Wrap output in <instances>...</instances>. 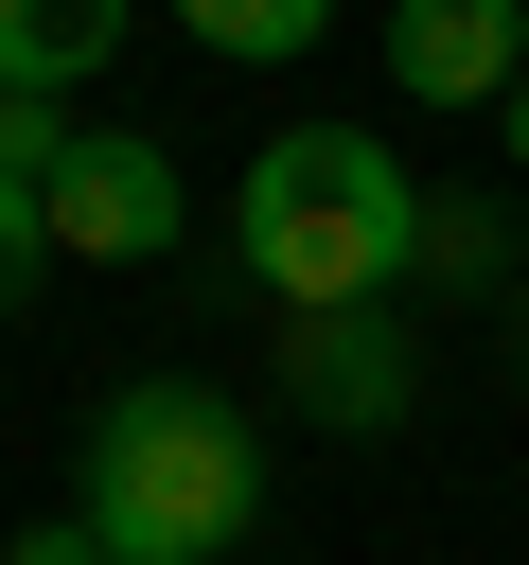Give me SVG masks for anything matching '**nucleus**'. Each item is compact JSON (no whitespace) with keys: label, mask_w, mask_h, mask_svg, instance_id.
<instances>
[{"label":"nucleus","mask_w":529,"mask_h":565,"mask_svg":"<svg viewBox=\"0 0 529 565\" xmlns=\"http://www.w3.org/2000/svg\"><path fill=\"white\" fill-rule=\"evenodd\" d=\"M494 124H511V159H529V88H511V106H494Z\"/></svg>","instance_id":"12"},{"label":"nucleus","mask_w":529,"mask_h":565,"mask_svg":"<svg viewBox=\"0 0 529 565\" xmlns=\"http://www.w3.org/2000/svg\"><path fill=\"white\" fill-rule=\"evenodd\" d=\"M123 565H229L264 512V424L229 388H106L88 424V494H71Z\"/></svg>","instance_id":"2"},{"label":"nucleus","mask_w":529,"mask_h":565,"mask_svg":"<svg viewBox=\"0 0 529 565\" xmlns=\"http://www.w3.org/2000/svg\"><path fill=\"white\" fill-rule=\"evenodd\" d=\"M0 565H123V547H106V530H88V512H53V530H18V547H0Z\"/></svg>","instance_id":"11"},{"label":"nucleus","mask_w":529,"mask_h":565,"mask_svg":"<svg viewBox=\"0 0 529 565\" xmlns=\"http://www.w3.org/2000/svg\"><path fill=\"white\" fill-rule=\"evenodd\" d=\"M406 282L511 300V194H423V247H406Z\"/></svg>","instance_id":"7"},{"label":"nucleus","mask_w":529,"mask_h":565,"mask_svg":"<svg viewBox=\"0 0 529 565\" xmlns=\"http://www.w3.org/2000/svg\"><path fill=\"white\" fill-rule=\"evenodd\" d=\"M35 265H53V212H35V194H0V318L35 300Z\"/></svg>","instance_id":"10"},{"label":"nucleus","mask_w":529,"mask_h":565,"mask_svg":"<svg viewBox=\"0 0 529 565\" xmlns=\"http://www.w3.org/2000/svg\"><path fill=\"white\" fill-rule=\"evenodd\" d=\"M53 159H71L53 88H0V194H35V212H53Z\"/></svg>","instance_id":"9"},{"label":"nucleus","mask_w":529,"mask_h":565,"mask_svg":"<svg viewBox=\"0 0 529 565\" xmlns=\"http://www.w3.org/2000/svg\"><path fill=\"white\" fill-rule=\"evenodd\" d=\"M176 18H194L229 71H282V53H317V18H335V0H176Z\"/></svg>","instance_id":"8"},{"label":"nucleus","mask_w":529,"mask_h":565,"mask_svg":"<svg viewBox=\"0 0 529 565\" xmlns=\"http://www.w3.org/2000/svg\"><path fill=\"white\" fill-rule=\"evenodd\" d=\"M229 247H247V282H282V318H353V300L406 282L423 177H406L388 141H353V124H282V141H247V177H229Z\"/></svg>","instance_id":"1"},{"label":"nucleus","mask_w":529,"mask_h":565,"mask_svg":"<svg viewBox=\"0 0 529 565\" xmlns=\"http://www.w3.org/2000/svg\"><path fill=\"white\" fill-rule=\"evenodd\" d=\"M106 53H123V0H0V88H53L71 106Z\"/></svg>","instance_id":"6"},{"label":"nucleus","mask_w":529,"mask_h":565,"mask_svg":"<svg viewBox=\"0 0 529 565\" xmlns=\"http://www.w3.org/2000/svg\"><path fill=\"white\" fill-rule=\"evenodd\" d=\"M282 388H300L335 441H388V424L423 406V353H406L388 300H353V318H282Z\"/></svg>","instance_id":"3"},{"label":"nucleus","mask_w":529,"mask_h":565,"mask_svg":"<svg viewBox=\"0 0 529 565\" xmlns=\"http://www.w3.org/2000/svg\"><path fill=\"white\" fill-rule=\"evenodd\" d=\"M388 88L406 106H511L529 88V0H388Z\"/></svg>","instance_id":"4"},{"label":"nucleus","mask_w":529,"mask_h":565,"mask_svg":"<svg viewBox=\"0 0 529 565\" xmlns=\"http://www.w3.org/2000/svg\"><path fill=\"white\" fill-rule=\"evenodd\" d=\"M53 247L71 265H159L176 247V159L159 141H71L53 159Z\"/></svg>","instance_id":"5"}]
</instances>
